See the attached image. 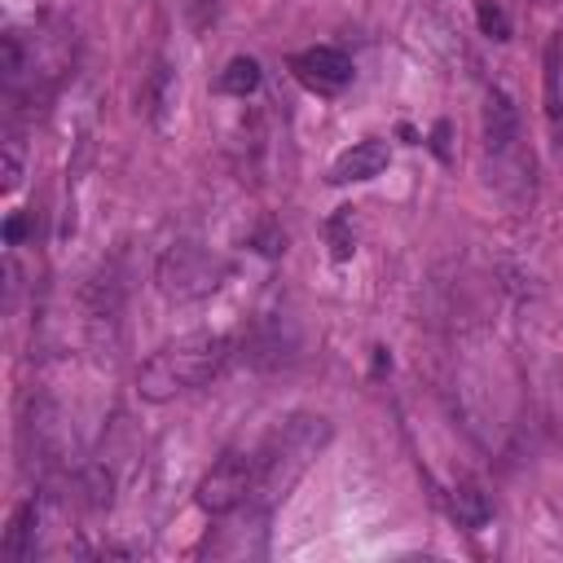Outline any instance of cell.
<instances>
[{
    "instance_id": "1",
    "label": "cell",
    "mask_w": 563,
    "mask_h": 563,
    "mask_svg": "<svg viewBox=\"0 0 563 563\" xmlns=\"http://www.w3.org/2000/svg\"><path fill=\"white\" fill-rule=\"evenodd\" d=\"M229 361V339L216 330H194L180 334L172 343H163L141 369H136V396L150 405L176 400L202 383H211L220 374V365Z\"/></svg>"
},
{
    "instance_id": "2",
    "label": "cell",
    "mask_w": 563,
    "mask_h": 563,
    "mask_svg": "<svg viewBox=\"0 0 563 563\" xmlns=\"http://www.w3.org/2000/svg\"><path fill=\"white\" fill-rule=\"evenodd\" d=\"M325 440H330V422L321 413H290L286 422H277L264 435V444L255 449L260 453V475H255L251 501L264 506V510L286 501V493L299 484V475L325 449Z\"/></svg>"
},
{
    "instance_id": "3",
    "label": "cell",
    "mask_w": 563,
    "mask_h": 563,
    "mask_svg": "<svg viewBox=\"0 0 563 563\" xmlns=\"http://www.w3.org/2000/svg\"><path fill=\"white\" fill-rule=\"evenodd\" d=\"M224 277H229V264H224L216 251H207L202 242H176V246H167V251L158 255V264H154L158 290H163L167 299H176V303L207 299Z\"/></svg>"
},
{
    "instance_id": "4",
    "label": "cell",
    "mask_w": 563,
    "mask_h": 563,
    "mask_svg": "<svg viewBox=\"0 0 563 563\" xmlns=\"http://www.w3.org/2000/svg\"><path fill=\"white\" fill-rule=\"evenodd\" d=\"M255 475H260V453L255 449H229L202 479H198V506L207 515H229L238 506L251 501L255 493Z\"/></svg>"
},
{
    "instance_id": "5",
    "label": "cell",
    "mask_w": 563,
    "mask_h": 563,
    "mask_svg": "<svg viewBox=\"0 0 563 563\" xmlns=\"http://www.w3.org/2000/svg\"><path fill=\"white\" fill-rule=\"evenodd\" d=\"M224 523L216 528V537H207L202 554L211 559H260L264 554V537H268V510L246 501L229 515H220Z\"/></svg>"
},
{
    "instance_id": "6",
    "label": "cell",
    "mask_w": 563,
    "mask_h": 563,
    "mask_svg": "<svg viewBox=\"0 0 563 563\" xmlns=\"http://www.w3.org/2000/svg\"><path fill=\"white\" fill-rule=\"evenodd\" d=\"M519 136H523V123H519V106L506 88H488L484 92V150L493 154V163H506L519 154Z\"/></svg>"
},
{
    "instance_id": "7",
    "label": "cell",
    "mask_w": 563,
    "mask_h": 563,
    "mask_svg": "<svg viewBox=\"0 0 563 563\" xmlns=\"http://www.w3.org/2000/svg\"><path fill=\"white\" fill-rule=\"evenodd\" d=\"M290 70L303 88L312 92H339L352 84V57L334 44H317V48H303L290 57Z\"/></svg>"
},
{
    "instance_id": "8",
    "label": "cell",
    "mask_w": 563,
    "mask_h": 563,
    "mask_svg": "<svg viewBox=\"0 0 563 563\" xmlns=\"http://www.w3.org/2000/svg\"><path fill=\"white\" fill-rule=\"evenodd\" d=\"M387 158H391L387 141L365 136V141H356L352 150H343V154L330 163L325 180H330V185H361V180H374V176L387 167Z\"/></svg>"
},
{
    "instance_id": "9",
    "label": "cell",
    "mask_w": 563,
    "mask_h": 563,
    "mask_svg": "<svg viewBox=\"0 0 563 563\" xmlns=\"http://www.w3.org/2000/svg\"><path fill=\"white\" fill-rule=\"evenodd\" d=\"M176 97H180V84H176V70H172V62H154L150 66V75H145V88H141V106H145V119L154 123V128H163L167 119H172V110H176Z\"/></svg>"
},
{
    "instance_id": "10",
    "label": "cell",
    "mask_w": 563,
    "mask_h": 563,
    "mask_svg": "<svg viewBox=\"0 0 563 563\" xmlns=\"http://www.w3.org/2000/svg\"><path fill=\"white\" fill-rule=\"evenodd\" d=\"M35 528H40V501H35V497H26V501L13 510L9 528H4V541H0L4 559L26 563V559L35 554Z\"/></svg>"
},
{
    "instance_id": "11",
    "label": "cell",
    "mask_w": 563,
    "mask_h": 563,
    "mask_svg": "<svg viewBox=\"0 0 563 563\" xmlns=\"http://www.w3.org/2000/svg\"><path fill=\"white\" fill-rule=\"evenodd\" d=\"M545 114L554 136H563V40H545Z\"/></svg>"
},
{
    "instance_id": "12",
    "label": "cell",
    "mask_w": 563,
    "mask_h": 563,
    "mask_svg": "<svg viewBox=\"0 0 563 563\" xmlns=\"http://www.w3.org/2000/svg\"><path fill=\"white\" fill-rule=\"evenodd\" d=\"M260 79H264L260 62L246 57V53H238V57H229L224 70H220V92H229V97H251V92L260 88Z\"/></svg>"
},
{
    "instance_id": "13",
    "label": "cell",
    "mask_w": 563,
    "mask_h": 563,
    "mask_svg": "<svg viewBox=\"0 0 563 563\" xmlns=\"http://www.w3.org/2000/svg\"><path fill=\"white\" fill-rule=\"evenodd\" d=\"M325 246H330V260L334 264L352 260V251H356V216H352V207H339L325 220Z\"/></svg>"
},
{
    "instance_id": "14",
    "label": "cell",
    "mask_w": 563,
    "mask_h": 563,
    "mask_svg": "<svg viewBox=\"0 0 563 563\" xmlns=\"http://www.w3.org/2000/svg\"><path fill=\"white\" fill-rule=\"evenodd\" d=\"M453 515H457L462 528H484L488 515H493V506H488V497H484L479 484H457L453 488Z\"/></svg>"
},
{
    "instance_id": "15",
    "label": "cell",
    "mask_w": 563,
    "mask_h": 563,
    "mask_svg": "<svg viewBox=\"0 0 563 563\" xmlns=\"http://www.w3.org/2000/svg\"><path fill=\"white\" fill-rule=\"evenodd\" d=\"M475 22H479V31H484L488 40H510V18H506L501 4L479 0V4H475Z\"/></svg>"
},
{
    "instance_id": "16",
    "label": "cell",
    "mask_w": 563,
    "mask_h": 563,
    "mask_svg": "<svg viewBox=\"0 0 563 563\" xmlns=\"http://www.w3.org/2000/svg\"><path fill=\"white\" fill-rule=\"evenodd\" d=\"M22 172H26V154H22V141L18 136H4V167H0V189L13 194L22 185Z\"/></svg>"
},
{
    "instance_id": "17",
    "label": "cell",
    "mask_w": 563,
    "mask_h": 563,
    "mask_svg": "<svg viewBox=\"0 0 563 563\" xmlns=\"http://www.w3.org/2000/svg\"><path fill=\"white\" fill-rule=\"evenodd\" d=\"M189 9H194V26H198V31L216 18V0H189Z\"/></svg>"
},
{
    "instance_id": "18",
    "label": "cell",
    "mask_w": 563,
    "mask_h": 563,
    "mask_svg": "<svg viewBox=\"0 0 563 563\" xmlns=\"http://www.w3.org/2000/svg\"><path fill=\"white\" fill-rule=\"evenodd\" d=\"M22 233H26V216H18V211H13V216L4 220V242H9V246H18V238H22Z\"/></svg>"
}]
</instances>
